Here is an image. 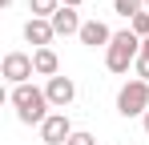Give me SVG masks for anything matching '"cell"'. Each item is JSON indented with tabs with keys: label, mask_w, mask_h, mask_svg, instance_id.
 <instances>
[{
	"label": "cell",
	"mask_w": 149,
	"mask_h": 145,
	"mask_svg": "<svg viewBox=\"0 0 149 145\" xmlns=\"http://www.w3.org/2000/svg\"><path fill=\"white\" fill-rule=\"evenodd\" d=\"M8 101H12V109H16V117L24 121V125H45V121L52 117L49 109V93L45 89H36V85H16L12 93H8Z\"/></svg>",
	"instance_id": "cell-1"
},
{
	"label": "cell",
	"mask_w": 149,
	"mask_h": 145,
	"mask_svg": "<svg viewBox=\"0 0 149 145\" xmlns=\"http://www.w3.org/2000/svg\"><path fill=\"white\" fill-rule=\"evenodd\" d=\"M137 56H141V36L133 28L113 32V45L105 48V69L109 72H129V65H137Z\"/></svg>",
	"instance_id": "cell-2"
},
{
	"label": "cell",
	"mask_w": 149,
	"mask_h": 145,
	"mask_svg": "<svg viewBox=\"0 0 149 145\" xmlns=\"http://www.w3.org/2000/svg\"><path fill=\"white\" fill-rule=\"evenodd\" d=\"M117 113H121V117H145L149 113V85L141 77H133V81L121 85V93H117Z\"/></svg>",
	"instance_id": "cell-3"
},
{
	"label": "cell",
	"mask_w": 149,
	"mask_h": 145,
	"mask_svg": "<svg viewBox=\"0 0 149 145\" xmlns=\"http://www.w3.org/2000/svg\"><path fill=\"white\" fill-rule=\"evenodd\" d=\"M0 72H4V81L16 89V85H28V77H32V56L28 52H4V61H0Z\"/></svg>",
	"instance_id": "cell-4"
},
{
	"label": "cell",
	"mask_w": 149,
	"mask_h": 145,
	"mask_svg": "<svg viewBox=\"0 0 149 145\" xmlns=\"http://www.w3.org/2000/svg\"><path fill=\"white\" fill-rule=\"evenodd\" d=\"M69 137H73V125H69L65 113H52V117L40 125V141L45 145H69Z\"/></svg>",
	"instance_id": "cell-5"
},
{
	"label": "cell",
	"mask_w": 149,
	"mask_h": 145,
	"mask_svg": "<svg viewBox=\"0 0 149 145\" xmlns=\"http://www.w3.org/2000/svg\"><path fill=\"white\" fill-rule=\"evenodd\" d=\"M45 93H49L52 109H69L73 97H77V85H73V77H52L49 85H45Z\"/></svg>",
	"instance_id": "cell-6"
},
{
	"label": "cell",
	"mask_w": 149,
	"mask_h": 145,
	"mask_svg": "<svg viewBox=\"0 0 149 145\" xmlns=\"http://www.w3.org/2000/svg\"><path fill=\"white\" fill-rule=\"evenodd\" d=\"M52 36H56L52 20H36V16L24 20V40H28L32 48H52Z\"/></svg>",
	"instance_id": "cell-7"
},
{
	"label": "cell",
	"mask_w": 149,
	"mask_h": 145,
	"mask_svg": "<svg viewBox=\"0 0 149 145\" xmlns=\"http://www.w3.org/2000/svg\"><path fill=\"white\" fill-rule=\"evenodd\" d=\"M77 36H81V45H85V48H109V45H113L109 24H101V20H85Z\"/></svg>",
	"instance_id": "cell-8"
},
{
	"label": "cell",
	"mask_w": 149,
	"mask_h": 145,
	"mask_svg": "<svg viewBox=\"0 0 149 145\" xmlns=\"http://www.w3.org/2000/svg\"><path fill=\"white\" fill-rule=\"evenodd\" d=\"M32 69L40 72V77H61V56H56V48H36L32 52Z\"/></svg>",
	"instance_id": "cell-9"
},
{
	"label": "cell",
	"mask_w": 149,
	"mask_h": 145,
	"mask_svg": "<svg viewBox=\"0 0 149 145\" xmlns=\"http://www.w3.org/2000/svg\"><path fill=\"white\" fill-rule=\"evenodd\" d=\"M52 28H56V36H73V32H81V16H77V8H65V4H61V12L52 16Z\"/></svg>",
	"instance_id": "cell-10"
},
{
	"label": "cell",
	"mask_w": 149,
	"mask_h": 145,
	"mask_svg": "<svg viewBox=\"0 0 149 145\" xmlns=\"http://www.w3.org/2000/svg\"><path fill=\"white\" fill-rule=\"evenodd\" d=\"M28 8H32L36 20H52V16L61 12V0H28Z\"/></svg>",
	"instance_id": "cell-11"
},
{
	"label": "cell",
	"mask_w": 149,
	"mask_h": 145,
	"mask_svg": "<svg viewBox=\"0 0 149 145\" xmlns=\"http://www.w3.org/2000/svg\"><path fill=\"white\" fill-rule=\"evenodd\" d=\"M113 8L121 12L125 20H133V16H141V12H145V0H113Z\"/></svg>",
	"instance_id": "cell-12"
},
{
	"label": "cell",
	"mask_w": 149,
	"mask_h": 145,
	"mask_svg": "<svg viewBox=\"0 0 149 145\" xmlns=\"http://www.w3.org/2000/svg\"><path fill=\"white\" fill-rule=\"evenodd\" d=\"M133 69H137V77L149 85V40H141V56H137V65H133Z\"/></svg>",
	"instance_id": "cell-13"
},
{
	"label": "cell",
	"mask_w": 149,
	"mask_h": 145,
	"mask_svg": "<svg viewBox=\"0 0 149 145\" xmlns=\"http://www.w3.org/2000/svg\"><path fill=\"white\" fill-rule=\"evenodd\" d=\"M141 40H149V12H141V16H133V24H129Z\"/></svg>",
	"instance_id": "cell-14"
},
{
	"label": "cell",
	"mask_w": 149,
	"mask_h": 145,
	"mask_svg": "<svg viewBox=\"0 0 149 145\" xmlns=\"http://www.w3.org/2000/svg\"><path fill=\"white\" fill-rule=\"evenodd\" d=\"M69 145H97V137H93V133H73Z\"/></svg>",
	"instance_id": "cell-15"
},
{
	"label": "cell",
	"mask_w": 149,
	"mask_h": 145,
	"mask_svg": "<svg viewBox=\"0 0 149 145\" xmlns=\"http://www.w3.org/2000/svg\"><path fill=\"white\" fill-rule=\"evenodd\" d=\"M61 4H65V8H77V4H81V0H61Z\"/></svg>",
	"instance_id": "cell-16"
},
{
	"label": "cell",
	"mask_w": 149,
	"mask_h": 145,
	"mask_svg": "<svg viewBox=\"0 0 149 145\" xmlns=\"http://www.w3.org/2000/svg\"><path fill=\"white\" fill-rule=\"evenodd\" d=\"M141 125H145V133H149V113H145V117H141Z\"/></svg>",
	"instance_id": "cell-17"
},
{
	"label": "cell",
	"mask_w": 149,
	"mask_h": 145,
	"mask_svg": "<svg viewBox=\"0 0 149 145\" xmlns=\"http://www.w3.org/2000/svg\"><path fill=\"white\" fill-rule=\"evenodd\" d=\"M0 4H4V8H8V4H12V0H0Z\"/></svg>",
	"instance_id": "cell-18"
},
{
	"label": "cell",
	"mask_w": 149,
	"mask_h": 145,
	"mask_svg": "<svg viewBox=\"0 0 149 145\" xmlns=\"http://www.w3.org/2000/svg\"><path fill=\"white\" fill-rule=\"evenodd\" d=\"M145 12H149V0H145Z\"/></svg>",
	"instance_id": "cell-19"
}]
</instances>
